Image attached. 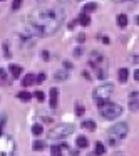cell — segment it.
<instances>
[{"mask_svg":"<svg viewBox=\"0 0 139 156\" xmlns=\"http://www.w3.org/2000/svg\"><path fill=\"white\" fill-rule=\"evenodd\" d=\"M62 20H64V14L57 8H34L29 14V30L35 37L52 35L59 30V27L62 25Z\"/></svg>","mask_w":139,"mask_h":156,"instance_id":"6da1fadb","label":"cell"},{"mask_svg":"<svg viewBox=\"0 0 139 156\" xmlns=\"http://www.w3.org/2000/svg\"><path fill=\"white\" fill-rule=\"evenodd\" d=\"M74 131V126L72 124H59V126H55L54 129H50V133H49V139H64L67 136L71 134Z\"/></svg>","mask_w":139,"mask_h":156,"instance_id":"7a4b0ae2","label":"cell"},{"mask_svg":"<svg viewBox=\"0 0 139 156\" xmlns=\"http://www.w3.org/2000/svg\"><path fill=\"white\" fill-rule=\"evenodd\" d=\"M15 155V141L8 136L0 134V156H13Z\"/></svg>","mask_w":139,"mask_h":156,"instance_id":"3957f363","label":"cell"},{"mask_svg":"<svg viewBox=\"0 0 139 156\" xmlns=\"http://www.w3.org/2000/svg\"><path fill=\"white\" fill-rule=\"evenodd\" d=\"M101 114H102V118H106V119H116V118H119L122 114V108L117 106V104L107 102L106 106L101 108Z\"/></svg>","mask_w":139,"mask_h":156,"instance_id":"277c9868","label":"cell"},{"mask_svg":"<svg viewBox=\"0 0 139 156\" xmlns=\"http://www.w3.org/2000/svg\"><path fill=\"white\" fill-rule=\"evenodd\" d=\"M114 92V86L112 84H102L99 87L94 89V99H109V96Z\"/></svg>","mask_w":139,"mask_h":156,"instance_id":"5b68a950","label":"cell"},{"mask_svg":"<svg viewBox=\"0 0 139 156\" xmlns=\"http://www.w3.org/2000/svg\"><path fill=\"white\" fill-rule=\"evenodd\" d=\"M111 138L114 139H124L127 136V124L126 122H117V124H114L112 128H111Z\"/></svg>","mask_w":139,"mask_h":156,"instance_id":"8992f818","label":"cell"},{"mask_svg":"<svg viewBox=\"0 0 139 156\" xmlns=\"http://www.w3.org/2000/svg\"><path fill=\"white\" fill-rule=\"evenodd\" d=\"M138 92H131V96H129V108H131V111H136L138 109Z\"/></svg>","mask_w":139,"mask_h":156,"instance_id":"52a82bcc","label":"cell"},{"mask_svg":"<svg viewBox=\"0 0 139 156\" xmlns=\"http://www.w3.org/2000/svg\"><path fill=\"white\" fill-rule=\"evenodd\" d=\"M49 94H50V108L55 109V106H57V94H59V91H57L55 87H52Z\"/></svg>","mask_w":139,"mask_h":156,"instance_id":"ba28073f","label":"cell"},{"mask_svg":"<svg viewBox=\"0 0 139 156\" xmlns=\"http://www.w3.org/2000/svg\"><path fill=\"white\" fill-rule=\"evenodd\" d=\"M34 82H35V76H32V74H27L25 77H24V81H22V86H25V87H29V86H32Z\"/></svg>","mask_w":139,"mask_h":156,"instance_id":"9c48e42d","label":"cell"},{"mask_svg":"<svg viewBox=\"0 0 139 156\" xmlns=\"http://www.w3.org/2000/svg\"><path fill=\"white\" fill-rule=\"evenodd\" d=\"M10 74H12L13 77H19V76L22 74V67L17 66V64H12V66H10Z\"/></svg>","mask_w":139,"mask_h":156,"instance_id":"30bf717a","label":"cell"},{"mask_svg":"<svg viewBox=\"0 0 139 156\" xmlns=\"http://www.w3.org/2000/svg\"><path fill=\"white\" fill-rule=\"evenodd\" d=\"M75 144H77V148H87L89 141H87V138H84V136H79L75 139Z\"/></svg>","mask_w":139,"mask_h":156,"instance_id":"8fae6325","label":"cell"},{"mask_svg":"<svg viewBox=\"0 0 139 156\" xmlns=\"http://www.w3.org/2000/svg\"><path fill=\"white\" fill-rule=\"evenodd\" d=\"M117 24H119V27H126V25H127L126 14H119V15H117Z\"/></svg>","mask_w":139,"mask_h":156,"instance_id":"7c38bea8","label":"cell"},{"mask_svg":"<svg viewBox=\"0 0 139 156\" xmlns=\"http://www.w3.org/2000/svg\"><path fill=\"white\" fill-rule=\"evenodd\" d=\"M67 72L66 71H57V72H55V74H54V77H55V79H57V81H66L67 79Z\"/></svg>","mask_w":139,"mask_h":156,"instance_id":"4fadbf2b","label":"cell"},{"mask_svg":"<svg viewBox=\"0 0 139 156\" xmlns=\"http://www.w3.org/2000/svg\"><path fill=\"white\" fill-rule=\"evenodd\" d=\"M79 22L82 24V25H89L91 24V17L84 12V14H80V17H79Z\"/></svg>","mask_w":139,"mask_h":156,"instance_id":"5bb4252c","label":"cell"},{"mask_svg":"<svg viewBox=\"0 0 139 156\" xmlns=\"http://www.w3.org/2000/svg\"><path fill=\"white\" fill-rule=\"evenodd\" d=\"M32 148L35 149V151H42V149H45V143L44 141H35L32 144Z\"/></svg>","mask_w":139,"mask_h":156,"instance_id":"9a60e30c","label":"cell"},{"mask_svg":"<svg viewBox=\"0 0 139 156\" xmlns=\"http://www.w3.org/2000/svg\"><path fill=\"white\" fill-rule=\"evenodd\" d=\"M106 153V148H104V144L102 143H96V155H104Z\"/></svg>","mask_w":139,"mask_h":156,"instance_id":"2e32d148","label":"cell"},{"mask_svg":"<svg viewBox=\"0 0 139 156\" xmlns=\"http://www.w3.org/2000/svg\"><path fill=\"white\" fill-rule=\"evenodd\" d=\"M84 12H92V10H96V8H97V5H96V3H92V2H89V3H86V5H84Z\"/></svg>","mask_w":139,"mask_h":156,"instance_id":"e0dca14e","label":"cell"},{"mask_svg":"<svg viewBox=\"0 0 139 156\" xmlns=\"http://www.w3.org/2000/svg\"><path fill=\"white\" fill-rule=\"evenodd\" d=\"M82 126L87 128V129H91V131H94V129H96V122L89 119V121H82Z\"/></svg>","mask_w":139,"mask_h":156,"instance_id":"ac0fdd59","label":"cell"},{"mask_svg":"<svg viewBox=\"0 0 139 156\" xmlns=\"http://www.w3.org/2000/svg\"><path fill=\"white\" fill-rule=\"evenodd\" d=\"M30 97H32V94H29V92H25V91L19 92V99H20V101H30Z\"/></svg>","mask_w":139,"mask_h":156,"instance_id":"d6986e66","label":"cell"},{"mask_svg":"<svg viewBox=\"0 0 139 156\" xmlns=\"http://www.w3.org/2000/svg\"><path fill=\"white\" fill-rule=\"evenodd\" d=\"M119 81L121 82H126L127 81V69H121V71H119Z\"/></svg>","mask_w":139,"mask_h":156,"instance_id":"ffe728a7","label":"cell"},{"mask_svg":"<svg viewBox=\"0 0 139 156\" xmlns=\"http://www.w3.org/2000/svg\"><path fill=\"white\" fill-rule=\"evenodd\" d=\"M50 155L52 156H62V148H60V146H54V148L50 149Z\"/></svg>","mask_w":139,"mask_h":156,"instance_id":"44dd1931","label":"cell"},{"mask_svg":"<svg viewBox=\"0 0 139 156\" xmlns=\"http://www.w3.org/2000/svg\"><path fill=\"white\" fill-rule=\"evenodd\" d=\"M32 133L35 136H40V134H42V126H40V124H34V126H32Z\"/></svg>","mask_w":139,"mask_h":156,"instance_id":"7402d4cb","label":"cell"},{"mask_svg":"<svg viewBox=\"0 0 139 156\" xmlns=\"http://www.w3.org/2000/svg\"><path fill=\"white\" fill-rule=\"evenodd\" d=\"M5 119H7L5 114L0 116V134H2V131H3V126H5Z\"/></svg>","mask_w":139,"mask_h":156,"instance_id":"603a6c76","label":"cell"},{"mask_svg":"<svg viewBox=\"0 0 139 156\" xmlns=\"http://www.w3.org/2000/svg\"><path fill=\"white\" fill-rule=\"evenodd\" d=\"M107 102H109V99H96V104H97V106H99V108H102V106H106Z\"/></svg>","mask_w":139,"mask_h":156,"instance_id":"cb8c5ba5","label":"cell"},{"mask_svg":"<svg viewBox=\"0 0 139 156\" xmlns=\"http://www.w3.org/2000/svg\"><path fill=\"white\" fill-rule=\"evenodd\" d=\"M35 97H37V99H39L40 102H42L44 99H45V94H44L42 91H37V92H35Z\"/></svg>","mask_w":139,"mask_h":156,"instance_id":"d4e9b609","label":"cell"},{"mask_svg":"<svg viewBox=\"0 0 139 156\" xmlns=\"http://www.w3.org/2000/svg\"><path fill=\"white\" fill-rule=\"evenodd\" d=\"M35 79H37V81H35V82H37V84H42V82L45 81V74L42 72V74H39V76H37V77H35Z\"/></svg>","mask_w":139,"mask_h":156,"instance_id":"484cf974","label":"cell"},{"mask_svg":"<svg viewBox=\"0 0 139 156\" xmlns=\"http://www.w3.org/2000/svg\"><path fill=\"white\" fill-rule=\"evenodd\" d=\"M20 5H22V0H13V2H12V8H13V10H17Z\"/></svg>","mask_w":139,"mask_h":156,"instance_id":"4316f807","label":"cell"},{"mask_svg":"<svg viewBox=\"0 0 139 156\" xmlns=\"http://www.w3.org/2000/svg\"><path fill=\"white\" fill-rule=\"evenodd\" d=\"M64 69H66V71H71V69H72V64L69 61H64Z\"/></svg>","mask_w":139,"mask_h":156,"instance_id":"83f0119b","label":"cell"},{"mask_svg":"<svg viewBox=\"0 0 139 156\" xmlns=\"http://www.w3.org/2000/svg\"><path fill=\"white\" fill-rule=\"evenodd\" d=\"M84 41H86V35H84V34H79V35H77V42H79V44H82Z\"/></svg>","mask_w":139,"mask_h":156,"instance_id":"f1b7e54d","label":"cell"},{"mask_svg":"<svg viewBox=\"0 0 139 156\" xmlns=\"http://www.w3.org/2000/svg\"><path fill=\"white\" fill-rule=\"evenodd\" d=\"M75 114H77V116L84 114V108H80V106H77V109H75Z\"/></svg>","mask_w":139,"mask_h":156,"instance_id":"f546056e","label":"cell"},{"mask_svg":"<svg viewBox=\"0 0 139 156\" xmlns=\"http://www.w3.org/2000/svg\"><path fill=\"white\" fill-rule=\"evenodd\" d=\"M49 57H50V55H49V52H47V50H44V52H42V59H44V61H49Z\"/></svg>","mask_w":139,"mask_h":156,"instance_id":"4dcf8cb0","label":"cell"},{"mask_svg":"<svg viewBox=\"0 0 139 156\" xmlns=\"http://www.w3.org/2000/svg\"><path fill=\"white\" fill-rule=\"evenodd\" d=\"M80 52H82V50H80V49L77 47L75 50H74V55H75V57H79V55H80Z\"/></svg>","mask_w":139,"mask_h":156,"instance_id":"1f68e13d","label":"cell"},{"mask_svg":"<svg viewBox=\"0 0 139 156\" xmlns=\"http://www.w3.org/2000/svg\"><path fill=\"white\" fill-rule=\"evenodd\" d=\"M134 79H136V81H138V79H139V71H138V69L134 71Z\"/></svg>","mask_w":139,"mask_h":156,"instance_id":"d6a6232c","label":"cell"},{"mask_svg":"<svg viewBox=\"0 0 139 156\" xmlns=\"http://www.w3.org/2000/svg\"><path fill=\"white\" fill-rule=\"evenodd\" d=\"M102 42H104V44H109L111 41H109V37H104V39H102Z\"/></svg>","mask_w":139,"mask_h":156,"instance_id":"836d02e7","label":"cell"},{"mask_svg":"<svg viewBox=\"0 0 139 156\" xmlns=\"http://www.w3.org/2000/svg\"><path fill=\"white\" fill-rule=\"evenodd\" d=\"M0 76H2V77H3V76H5V74H3V71H2V69H0Z\"/></svg>","mask_w":139,"mask_h":156,"instance_id":"e575fe53","label":"cell"}]
</instances>
